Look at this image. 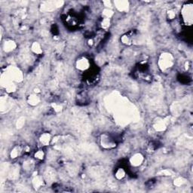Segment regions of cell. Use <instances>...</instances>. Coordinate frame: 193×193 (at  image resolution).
<instances>
[{"mask_svg":"<svg viewBox=\"0 0 193 193\" xmlns=\"http://www.w3.org/2000/svg\"><path fill=\"white\" fill-rule=\"evenodd\" d=\"M193 8L192 3H186L183 6L181 10V17L183 23L186 26H191L192 24Z\"/></svg>","mask_w":193,"mask_h":193,"instance_id":"6da1fadb","label":"cell"},{"mask_svg":"<svg viewBox=\"0 0 193 193\" xmlns=\"http://www.w3.org/2000/svg\"><path fill=\"white\" fill-rule=\"evenodd\" d=\"M172 64H173V60L171 55H169L168 54H163L159 60V66L162 69V70L168 69L172 66Z\"/></svg>","mask_w":193,"mask_h":193,"instance_id":"7a4b0ae2","label":"cell"},{"mask_svg":"<svg viewBox=\"0 0 193 193\" xmlns=\"http://www.w3.org/2000/svg\"><path fill=\"white\" fill-rule=\"evenodd\" d=\"M101 142L104 148H107V149H110V148L115 146V140H113V138L109 135H102Z\"/></svg>","mask_w":193,"mask_h":193,"instance_id":"3957f363","label":"cell"},{"mask_svg":"<svg viewBox=\"0 0 193 193\" xmlns=\"http://www.w3.org/2000/svg\"><path fill=\"white\" fill-rule=\"evenodd\" d=\"M90 66V62L88 59L84 58V57H82L76 62V67L78 70L82 71L86 70L89 68Z\"/></svg>","mask_w":193,"mask_h":193,"instance_id":"277c9868","label":"cell"},{"mask_svg":"<svg viewBox=\"0 0 193 193\" xmlns=\"http://www.w3.org/2000/svg\"><path fill=\"white\" fill-rule=\"evenodd\" d=\"M24 150H25V149L20 146H14V148L12 149V150L11 151L10 153L11 158L14 159L18 158V157H20V155L23 154Z\"/></svg>","mask_w":193,"mask_h":193,"instance_id":"5b68a950","label":"cell"},{"mask_svg":"<svg viewBox=\"0 0 193 193\" xmlns=\"http://www.w3.org/2000/svg\"><path fill=\"white\" fill-rule=\"evenodd\" d=\"M130 161H131V165L137 167V166H139L142 164L143 161V157L141 154H135L134 156L131 157Z\"/></svg>","mask_w":193,"mask_h":193,"instance_id":"8992f818","label":"cell"},{"mask_svg":"<svg viewBox=\"0 0 193 193\" xmlns=\"http://www.w3.org/2000/svg\"><path fill=\"white\" fill-rule=\"evenodd\" d=\"M40 142L43 146H48L50 143L51 140V136L48 133H45L40 137Z\"/></svg>","mask_w":193,"mask_h":193,"instance_id":"52a82bcc","label":"cell"},{"mask_svg":"<svg viewBox=\"0 0 193 193\" xmlns=\"http://www.w3.org/2000/svg\"><path fill=\"white\" fill-rule=\"evenodd\" d=\"M115 176L116 177L117 180H122L125 177V170L121 167L118 168L115 173Z\"/></svg>","mask_w":193,"mask_h":193,"instance_id":"ba28073f","label":"cell"},{"mask_svg":"<svg viewBox=\"0 0 193 193\" xmlns=\"http://www.w3.org/2000/svg\"><path fill=\"white\" fill-rule=\"evenodd\" d=\"M32 51L37 54H39L40 53H42V51L40 45L38 44V42H34V43L32 45Z\"/></svg>","mask_w":193,"mask_h":193,"instance_id":"9c48e42d","label":"cell"},{"mask_svg":"<svg viewBox=\"0 0 193 193\" xmlns=\"http://www.w3.org/2000/svg\"><path fill=\"white\" fill-rule=\"evenodd\" d=\"M28 101L30 104L36 105L37 103H38V102H39V97L36 94L31 95V96H30V97H29Z\"/></svg>","mask_w":193,"mask_h":193,"instance_id":"30bf717a","label":"cell"},{"mask_svg":"<svg viewBox=\"0 0 193 193\" xmlns=\"http://www.w3.org/2000/svg\"><path fill=\"white\" fill-rule=\"evenodd\" d=\"M34 156L37 160H40V161L41 160H43L45 158L44 151L42 150V149H39V150L36 151Z\"/></svg>","mask_w":193,"mask_h":193,"instance_id":"8fae6325","label":"cell"},{"mask_svg":"<svg viewBox=\"0 0 193 193\" xmlns=\"http://www.w3.org/2000/svg\"><path fill=\"white\" fill-rule=\"evenodd\" d=\"M33 183H34L35 186L40 187L43 184V180H42V177H35V179L33 180Z\"/></svg>","mask_w":193,"mask_h":193,"instance_id":"7c38bea8","label":"cell"},{"mask_svg":"<svg viewBox=\"0 0 193 193\" xmlns=\"http://www.w3.org/2000/svg\"><path fill=\"white\" fill-rule=\"evenodd\" d=\"M121 42H122L123 44L129 45L131 42V37L127 34L124 35V36L121 37Z\"/></svg>","mask_w":193,"mask_h":193,"instance_id":"4fadbf2b","label":"cell"},{"mask_svg":"<svg viewBox=\"0 0 193 193\" xmlns=\"http://www.w3.org/2000/svg\"><path fill=\"white\" fill-rule=\"evenodd\" d=\"M167 16H168L169 19H171V20L174 19L176 18V11L174 10H173V9L168 11V12H167Z\"/></svg>","mask_w":193,"mask_h":193,"instance_id":"5bb4252c","label":"cell"}]
</instances>
